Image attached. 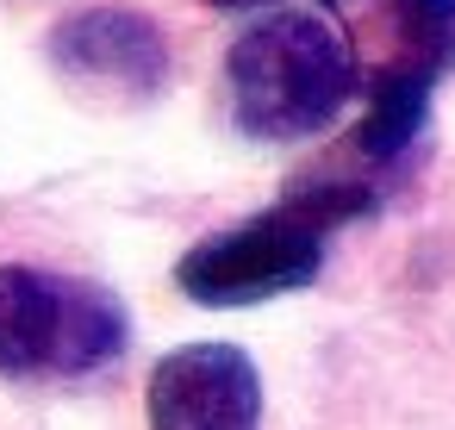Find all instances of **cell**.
Returning a JSON list of instances; mask_svg holds the SVG:
<instances>
[{
	"label": "cell",
	"instance_id": "obj_3",
	"mask_svg": "<svg viewBox=\"0 0 455 430\" xmlns=\"http://www.w3.org/2000/svg\"><path fill=\"white\" fill-rule=\"evenodd\" d=\"M132 343V312L88 275L32 262L0 268V374L7 380H88Z\"/></svg>",
	"mask_w": 455,
	"mask_h": 430
},
{
	"label": "cell",
	"instance_id": "obj_6",
	"mask_svg": "<svg viewBox=\"0 0 455 430\" xmlns=\"http://www.w3.org/2000/svg\"><path fill=\"white\" fill-rule=\"evenodd\" d=\"M200 7H219V13H237V7H275V0H200Z\"/></svg>",
	"mask_w": 455,
	"mask_h": 430
},
{
	"label": "cell",
	"instance_id": "obj_7",
	"mask_svg": "<svg viewBox=\"0 0 455 430\" xmlns=\"http://www.w3.org/2000/svg\"><path fill=\"white\" fill-rule=\"evenodd\" d=\"M324 7H349V0H324Z\"/></svg>",
	"mask_w": 455,
	"mask_h": 430
},
{
	"label": "cell",
	"instance_id": "obj_4",
	"mask_svg": "<svg viewBox=\"0 0 455 430\" xmlns=\"http://www.w3.org/2000/svg\"><path fill=\"white\" fill-rule=\"evenodd\" d=\"M51 63L63 82L119 107H144L169 88V38L138 7H88L63 20L51 32Z\"/></svg>",
	"mask_w": 455,
	"mask_h": 430
},
{
	"label": "cell",
	"instance_id": "obj_5",
	"mask_svg": "<svg viewBox=\"0 0 455 430\" xmlns=\"http://www.w3.org/2000/svg\"><path fill=\"white\" fill-rule=\"evenodd\" d=\"M150 430H262V374L237 343H181L150 368Z\"/></svg>",
	"mask_w": 455,
	"mask_h": 430
},
{
	"label": "cell",
	"instance_id": "obj_2",
	"mask_svg": "<svg viewBox=\"0 0 455 430\" xmlns=\"http://www.w3.org/2000/svg\"><path fill=\"white\" fill-rule=\"evenodd\" d=\"M225 88H231V119L243 138L299 144L337 125V113L355 100L362 82H355L349 38L324 13L281 7L237 32L225 57Z\"/></svg>",
	"mask_w": 455,
	"mask_h": 430
},
{
	"label": "cell",
	"instance_id": "obj_1",
	"mask_svg": "<svg viewBox=\"0 0 455 430\" xmlns=\"http://www.w3.org/2000/svg\"><path fill=\"white\" fill-rule=\"evenodd\" d=\"M374 212H380V181H368L355 169L299 175L275 206L200 237L175 262V287L194 306H219V312L299 293L318 281L331 237L355 219H374Z\"/></svg>",
	"mask_w": 455,
	"mask_h": 430
}]
</instances>
